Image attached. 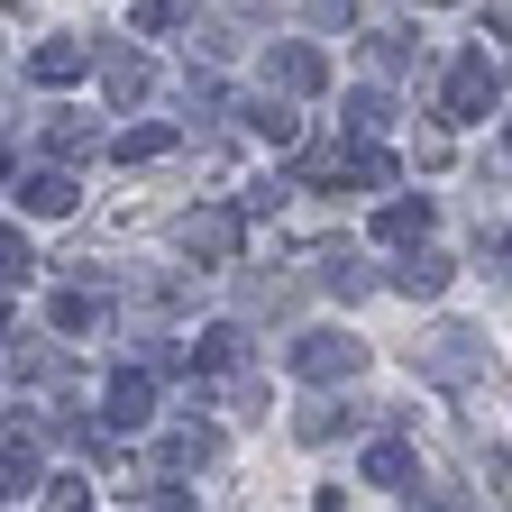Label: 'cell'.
Wrapping results in <instances>:
<instances>
[{"label": "cell", "mask_w": 512, "mask_h": 512, "mask_svg": "<svg viewBox=\"0 0 512 512\" xmlns=\"http://www.w3.org/2000/svg\"><path fill=\"white\" fill-rule=\"evenodd\" d=\"M485 101H494V74H485V55H467V64H458V74H448V119H458V128H467V119H476Z\"/></svg>", "instance_id": "cell-1"}, {"label": "cell", "mask_w": 512, "mask_h": 512, "mask_svg": "<svg viewBox=\"0 0 512 512\" xmlns=\"http://www.w3.org/2000/svg\"><path fill=\"white\" fill-rule=\"evenodd\" d=\"M357 357H366L357 339H311V348H302V366H311V375H348Z\"/></svg>", "instance_id": "cell-2"}, {"label": "cell", "mask_w": 512, "mask_h": 512, "mask_svg": "<svg viewBox=\"0 0 512 512\" xmlns=\"http://www.w3.org/2000/svg\"><path fill=\"white\" fill-rule=\"evenodd\" d=\"M366 476H375V485H403V476H412V448H403V439H384L375 458H366Z\"/></svg>", "instance_id": "cell-3"}, {"label": "cell", "mask_w": 512, "mask_h": 512, "mask_svg": "<svg viewBox=\"0 0 512 512\" xmlns=\"http://www.w3.org/2000/svg\"><path fill=\"white\" fill-rule=\"evenodd\" d=\"M394 284H403V293H439V284H448V256H412Z\"/></svg>", "instance_id": "cell-4"}, {"label": "cell", "mask_w": 512, "mask_h": 512, "mask_svg": "<svg viewBox=\"0 0 512 512\" xmlns=\"http://www.w3.org/2000/svg\"><path fill=\"white\" fill-rule=\"evenodd\" d=\"M375 229H384V238H421V229H430V202H394Z\"/></svg>", "instance_id": "cell-5"}]
</instances>
